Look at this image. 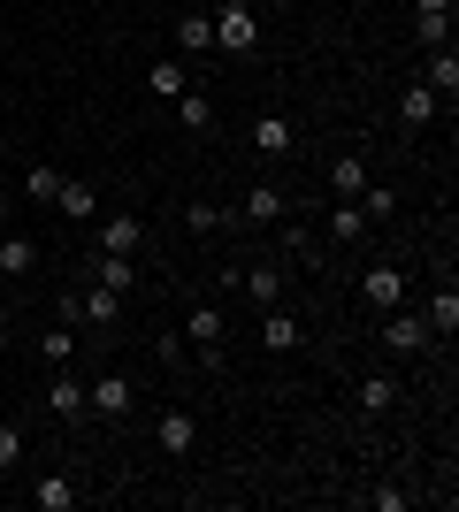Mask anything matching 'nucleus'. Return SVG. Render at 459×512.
Returning <instances> with one entry per match:
<instances>
[{
    "mask_svg": "<svg viewBox=\"0 0 459 512\" xmlns=\"http://www.w3.org/2000/svg\"><path fill=\"white\" fill-rule=\"evenodd\" d=\"M299 314H291V306H261V344L268 352H299Z\"/></svg>",
    "mask_w": 459,
    "mask_h": 512,
    "instance_id": "6e6552de",
    "label": "nucleus"
},
{
    "mask_svg": "<svg viewBox=\"0 0 459 512\" xmlns=\"http://www.w3.org/2000/svg\"><path fill=\"white\" fill-rule=\"evenodd\" d=\"M31 268H39V245H31V237H8V245H0V276H31Z\"/></svg>",
    "mask_w": 459,
    "mask_h": 512,
    "instance_id": "a878e982",
    "label": "nucleus"
},
{
    "mask_svg": "<svg viewBox=\"0 0 459 512\" xmlns=\"http://www.w3.org/2000/svg\"><path fill=\"white\" fill-rule=\"evenodd\" d=\"M360 237H368V214H360V199H345L329 214V245H360Z\"/></svg>",
    "mask_w": 459,
    "mask_h": 512,
    "instance_id": "aec40b11",
    "label": "nucleus"
},
{
    "mask_svg": "<svg viewBox=\"0 0 459 512\" xmlns=\"http://www.w3.org/2000/svg\"><path fill=\"white\" fill-rule=\"evenodd\" d=\"M92 283H108L115 299L138 291V253H92Z\"/></svg>",
    "mask_w": 459,
    "mask_h": 512,
    "instance_id": "39448f33",
    "label": "nucleus"
},
{
    "mask_svg": "<svg viewBox=\"0 0 459 512\" xmlns=\"http://www.w3.org/2000/svg\"><path fill=\"white\" fill-rule=\"evenodd\" d=\"M85 413H100V421H123V413H131V375H100V383L85 390Z\"/></svg>",
    "mask_w": 459,
    "mask_h": 512,
    "instance_id": "20e7f679",
    "label": "nucleus"
},
{
    "mask_svg": "<svg viewBox=\"0 0 459 512\" xmlns=\"http://www.w3.org/2000/svg\"><path fill=\"white\" fill-rule=\"evenodd\" d=\"M46 406L62 413V421H77V413H85V390H77V375H54V383H46Z\"/></svg>",
    "mask_w": 459,
    "mask_h": 512,
    "instance_id": "b1692460",
    "label": "nucleus"
},
{
    "mask_svg": "<svg viewBox=\"0 0 459 512\" xmlns=\"http://www.w3.org/2000/svg\"><path fill=\"white\" fill-rule=\"evenodd\" d=\"M414 16H452V0H414Z\"/></svg>",
    "mask_w": 459,
    "mask_h": 512,
    "instance_id": "2f4dec72",
    "label": "nucleus"
},
{
    "mask_svg": "<svg viewBox=\"0 0 459 512\" xmlns=\"http://www.w3.org/2000/svg\"><path fill=\"white\" fill-rule=\"evenodd\" d=\"M421 321H429V337H459V291H452V283L421 306Z\"/></svg>",
    "mask_w": 459,
    "mask_h": 512,
    "instance_id": "f3484780",
    "label": "nucleus"
},
{
    "mask_svg": "<svg viewBox=\"0 0 459 512\" xmlns=\"http://www.w3.org/2000/svg\"><path fill=\"white\" fill-rule=\"evenodd\" d=\"M360 291H368V306H383V314H391V306H406V276H398L391 260H375L368 276H360Z\"/></svg>",
    "mask_w": 459,
    "mask_h": 512,
    "instance_id": "0eeeda50",
    "label": "nucleus"
},
{
    "mask_svg": "<svg viewBox=\"0 0 459 512\" xmlns=\"http://www.w3.org/2000/svg\"><path fill=\"white\" fill-rule=\"evenodd\" d=\"M329 192L360 199V192H368V161H360V153H337V161H329Z\"/></svg>",
    "mask_w": 459,
    "mask_h": 512,
    "instance_id": "4468645a",
    "label": "nucleus"
},
{
    "mask_svg": "<svg viewBox=\"0 0 459 512\" xmlns=\"http://www.w3.org/2000/svg\"><path fill=\"white\" fill-rule=\"evenodd\" d=\"M8 321H16V314H8V299H0V337H8Z\"/></svg>",
    "mask_w": 459,
    "mask_h": 512,
    "instance_id": "473e14b6",
    "label": "nucleus"
},
{
    "mask_svg": "<svg viewBox=\"0 0 459 512\" xmlns=\"http://www.w3.org/2000/svg\"><path fill=\"white\" fill-rule=\"evenodd\" d=\"M31 505L39 512H77V482H69V474H39V482H31Z\"/></svg>",
    "mask_w": 459,
    "mask_h": 512,
    "instance_id": "ddd939ff",
    "label": "nucleus"
},
{
    "mask_svg": "<svg viewBox=\"0 0 459 512\" xmlns=\"http://www.w3.org/2000/svg\"><path fill=\"white\" fill-rule=\"evenodd\" d=\"M414 39H421V54H429V46H452V16H414Z\"/></svg>",
    "mask_w": 459,
    "mask_h": 512,
    "instance_id": "c85d7f7f",
    "label": "nucleus"
},
{
    "mask_svg": "<svg viewBox=\"0 0 459 512\" xmlns=\"http://www.w3.org/2000/svg\"><path fill=\"white\" fill-rule=\"evenodd\" d=\"M253 39H261V16H253V0H222V8H215V54H245Z\"/></svg>",
    "mask_w": 459,
    "mask_h": 512,
    "instance_id": "f03ea898",
    "label": "nucleus"
},
{
    "mask_svg": "<svg viewBox=\"0 0 459 512\" xmlns=\"http://www.w3.org/2000/svg\"><path fill=\"white\" fill-rule=\"evenodd\" d=\"M383 344H391V352H421V344H429V321L391 306V314H383Z\"/></svg>",
    "mask_w": 459,
    "mask_h": 512,
    "instance_id": "f8f14e48",
    "label": "nucleus"
},
{
    "mask_svg": "<svg viewBox=\"0 0 459 512\" xmlns=\"http://www.w3.org/2000/svg\"><path fill=\"white\" fill-rule=\"evenodd\" d=\"M54 314H62V321H69V329H77V321H85V329H108V321H115V314H123V299H115L108 283H85V291H69V299H62V306H54Z\"/></svg>",
    "mask_w": 459,
    "mask_h": 512,
    "instance_id": "f257e3e1",
    "label": "nucleus"
},
{
    "mask_svg": "<svg viewBox=\"0 0 459 512\" xmlns=\"http://www.w3.org/2000/svg\"><path fill=\"white\" fill-rule=\"evenodd\" d=\"M0 222H8V184H0Z\"/></svg>",
    "mask_w": 459,
    "mask_h": 512,
    "instance_id": "72a5a7b5",
    "label": "nucleus"
},
{
    "mask_svg": "<svg viewBox=\"0 0 459 512\" xmlns=\"http://www.w3.org/2000/svg\"><path fill=\"white\" fill-rule=\"evenodd\" d=\"M138 245H146L138 214H108V222H100V237H92V253H138Z\"/></svg>",
    "mask_w": 459,
    "mask_h": 512,
    "instance_id": "9d476101",
    "label": "nucleus"
},
{
    "mask_svg": "<svg viewBox=\"0 0 459 512\" xmlns=\"http://www.w3.org/2000/svg\"><path fill=\"white\" fill-rule=\"evenodd\" d=\"M421 85L437 92L444 107L459 100V54H452V46H429V54H421Z\"/></svg>",
    "mask_w": 459,
    "mask_h": 512,
    "instance_id": "7ed1b4c3",
    "label": "nucleus"
},
{
    "mask_svg": "<svg viewBox=\"0 0 459 512\" xmlns=\"http://www.w3.org/2000/svg\"><path fill=\"white\" fill-rule=\"evenodd\" d=\"M360 214H368V222H383V214H398V192H391V184H368V192H360Z\"/></svg>",
    "mask_w": 459,
    "mask_h": 512,
    "instance_id": "c756f323",
    "label": "nucleus"
},
{
    "mask_svg": "<svg viewBox=\"0 0 459 512\" xmlns=\"http://www.w3.org/2000/svg\"><path fill=\"white\" fill-rule=\"evenodd\" d=\"M146 85L161 92V100H176V92L192 85V77H184V62H153V69H146Z\"/></svg>",
    "mask_w": 459,
    "mask_h": 512,
    "instance_id": "cd10ccee",
    "label": "nucleus"
},
{
    "mask_svg": "<svg viewBox=\"0 0 459 512\" xmlns=\"http://www.w3.org/2000/svg\"><path fill=\"white\" fill-rule=\"evenodd\" d=\"M184 329H192V344H199V367H222V314L215 306H192Z\"/></svg>",
    "mask_w": 459,
    "mask_h": 512,
    "instance_id": "1a4fd4ad",
    "label": "nucleus"
},
{
    "mask_svg": "<svg viewBox=\"0 0 459 512\" xmlns=\"http://www.w3.org/2000/svg\"><path fill=\"white\" fill-rule=\"evenodd\" d=\"M176 46L184 54H215V16H184L176 23Z\"/></svg>",
    "mask_w": 459,
    "mask_h": 512,
    "instance_id": "5701e85b",
    "label": "nucleus"
},
{
    "mask_svg": "<svg viewBox=\"0 0 459 512\" xmlns=\"http://www.w3.org/2000/svg\"><path fill=\"white\" fill-rule=\"evenodd\" d=\"M437 115H444V100H437L429 85H421V77H414L406 92H398V123H406V130H429Z\"/></svg>",
    "mask_w": 459,
    "mask_h": 512,
    "instance_id": "423d86ee",
    "label": "nucleus"
},
{
    "mask_svg": "<svg viewBox=\"0 0 459 512\" xmlns=\"http://www.w3.org/2000/svg\"><path fill=\"white\" fill-rule=\"evenodd\" d=\"M176 123H184V130H207V123H215V100H207V92H192V85H184V92H176Z\"/></svg>",
    "mask_w": 459,
    "mask_h": 512,
    "instance_id": "412c9836",
    "label": "nucleus"
},
{
    "mask_svg": "<svg viewBox=\"0 0 459 512\" xmlns=\"http://www.w3.org/2000/svg\"><path fill=\"white\" fill-rule=\"evenodd\" d=\"M253 146H261V153H268V161H284V153H291V146H299V130H291V123H284V115H261V123H253Z\"/></svg>",
    "mask_w": 459,
    "mask_h": 512,
    "instance_id": "2eb2a0df",
    "label": "nucleus"
},
{
    "mask_svg": "<svg viewBox=\"0 0 459 512\" xmlns=\"http://www.w3.org/2000/svg\"><path fill=\"white\" fill-rule=\"evenodd\" d=\"M153 444L169 451V459H184V451L199 444V421L192 413H161V421H153Z\"/></svg>",
    "mask_w": 459,
    "mask_h": 512,
    "instance_id": "9b49d317",
    "label": "nucleus"
},
{
    "mask_svg": "<svg viewBox=\"0 0 459 512\" xmlns=\"http://www.w3.org/2000/svg\"><path fill=\"white\" fill-rule=\"evenodd\" d=\"M39 360L46 367H69V360H77V329H69V321H54V329L39 337Z\"/></svg>",
    "mask_w": 459,
    "mask_h": 512,
    "instance_id": "4be33fe9",
    "label": "nucleus"
},
{
    "mask_svg": "<svg viewBox=\"0 0 459 512\" xmlns=\"http://www.w3.org/2000/svg\"><path fill=\"white\" fill-rule=\"evenodd\" d=\"M54 207H62L69 222H92V214H100V192H92V184H77V176H62V192H54Z\"/></svg>",
    "mask_w": 459,
    "mask_h": 512,
    "instance_id": "dca6fc26",
    "label": "nucleus"
},
{
    "mask_svg": "<svg viewBox=\"0 0 459 512\" xmlns=\"http://www.w3.org/2000/svg\"><path fill=\"white\" fill-rule=\"evenodd\" d=\"M16 459H23V428H0V474H16Z\"/></svg>",
    "mask_w": 459,
    "mask_h": 512,
    "instance_id": "7c9ffc66",
    "label": "nucleus"
},
{
    "mask_svg": "<svg viewBox=\"0 0 459 512\" xmlns=\"http://www.w3.org/2000/svg\"><path fill=\"white\" fill-rule=\"evenodd\" d=\"M245 299H253V306H276V299H284V268H276V260L245 268Z\"/></svg>",
    "mask_w": 459,
    "mask_h": 512,
    "instance_id": "a211bd4d",
    "label": "nucleus"
},
{
    "mask_svg": "<svg viewBox=\"0 0 459 512\" xmlns=\"http://www.w3.org/2000/svg\"><path fill=\"white\" fill-rule=\"evenodd\" d=\"M16 192H23V199H39V207H54V192H62V169H54V161H31Z\"/></svg>",
    "mask_w": 459,
    "mask_h": 512,
    "instance_id": "6ab92c4d",
    "label": "nucleus"
},
{
    "mask_svg": "<svg viewBox=\"0 0 459 512\" xmlns=\"http://www.w3.org/2000/svg\"><path fill=\"white\" fill-rule=\"evenodd\" d=\"M245 214H253V222H284V192H276V184H253V192H245Z\"/></svg>",
    "mask_w": 459,
    "mask_h": 512,
    "instance_id": "393cba45",
    "label": "nucleus"
},
{
    "mask_svg": "<svg viewBox=\"0 0 459 512\" xmlns=\"http://www.w3.org/2000/svg\"><path fill=\"white\" fill-rule=\"evenodd\" d=\"M398 406V383L391 375H368V383H360V413H391Z\"/></svg>",
    "mask_w": 459,
    "mask_h": 512,
    "instance_id": "bb28decb",
    "label": "nucleus"
}]
</instances>
